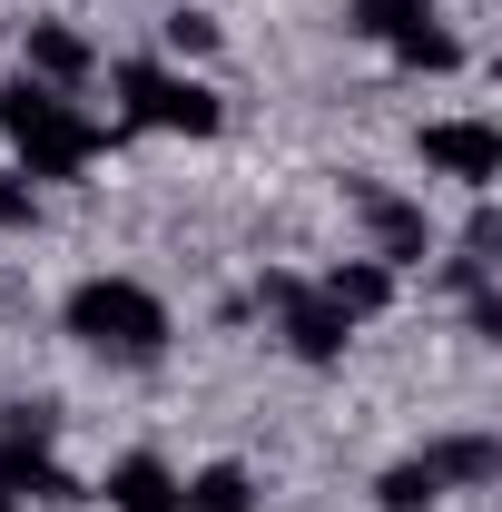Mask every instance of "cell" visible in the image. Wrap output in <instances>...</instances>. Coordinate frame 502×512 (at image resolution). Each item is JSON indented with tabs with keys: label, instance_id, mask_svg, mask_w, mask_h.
Here are the masks:
<instances>
[{
	"label": "cell",
	"instance_id": "ba28073f",
	"mask_svg": "<svg viewBox=\"0 0 502 512\" xmlns=\"http://www.w3.org/2000/svg\"><path fill=\"white\" fill-rule=\"evenodd\" d=\"M109 512H178V473H168L158 453L109 463Z\"/></svg>",
	"mask_w": 502,
	"mask_h": 512
},
{
	"label": "cell",
	"instance_id": "8992f818",
	"mask_svg": "<svg viewBox=\"0 0 502 512\" xmlns=\"http://www.w3.org/2000/svg\"><path fill=\"white\" fill-rule=\"evenodd\" d=\"M315 296H325L345 325H365V316H384V306H394V266H384V256H335Z\"/></svg>",
	"mask_w": 502,
	"mask_h": 512
},
{
	"label": "cell",
	"instance_id": "5bb4252c",
	"mask_svg": "<svg viewBox=\"0 0 502 512\" xmlns=\"http://www.w3.org/2000/svg\"><path fill=\"white\" fill-rule=\"evenodd\" d=\"M168 50H178V60H207V50H217V20H207V10H178V20H168Z\"/></svg>",
	"mask_w": 502,
	"mask_h": 512
},
{
	"label": "cell",
	"instance_id": "52a82bcc",
	"mask_svg": "<svg viewBox=\"0 0 502 512\" xmlns=\"http://www.w3.org/2000/svg\"><path fill=\"white\" fill-rule=\"evenodd\" d=\"M365 227H375V256L384 266H424V207H404L394 188H355Z\"/></svg>",
	"mask_w": 502,
	"mask_h": 512
},
{
	"label": "cell",
	"instance_id": "7a4b0ae2",
	"mask_svg": "<svg viewBox=\"0 0 502 512\" xmlns=\"http://www.w3.org/2000/svg\"><path fill=\"white\" fill-rule=\"evenodd\" d=\"M69 335H79L89 355L148 365V355L168 345V306H158L138 276H89V286H69Z\"/></svg>",
	"mask_w": 502,
	"mask_h": 512
},
{
	"label": "cell",
	"instance_id": "5b68a950",
	"mask_svg": "<svg viewBox=\"0 0 502 512\" xmlns=\"http://www.w3.org/2000/svg\"><path fill=\"white\" fill-rule=\"evenodd\" d=\"M424 168H434V178H463V188H493V178H502V128L434 119V128H424Z\"/></svg>",
	"mask_w": 502,
	"mask_h": 512
},
{
	"label": "cell",
	"instance_id": "6da1fadb",
	"mask_svg": "<svg viewBox=\"0 0 502 512\" xmlns=\"http://www.w3.org/2000/svg\"><path fill=\"white\" fill-rule=\"evenodd\" d=\"M0 128H10V148H20V178H79V168L109 148V128L79 119L60 89H40V79H10V89H0Z\"/></svg>",
	"mask_w": 502,
	"mask_h": 512
},
{
	"label": "cell",
	"instance_id": "277c9868",
	"mask_svg": "<svg viewBox=\"0 0 502 512\" xmlns=\"http://www.w3.org/2000/svg\"><path fill=\"white\" fill-rule=\"evenodd\" d=\"M266 306L286 316V345H296L306 365H335V355H345V335H355V325L335 316L315 286H296V276H266Z\"/></svg>",
	"mask_w": 502,
	"mask_h": 512
},
{
	"label": "cell",
	"instance_id": "30bf717a",
	"mask_svg": "<svg viewBox=\"0 0 502 512\" xmlns=\"http://www.w3.org/2000/svg\"><path fill=\"white\" fill-rule=\"evenodd\" d=\"M178 512H256L247 463H207V473H188V483H178Z\"/></svg>",
	"mask_w": 502,
	"mask_h": 512
},
{
	"label": "cell",
	"instance_id": "7c38bea8",
	"mask_svg": "<svg viewBox=\"0 0 502 512\" xmlns=\"http://www.w3.org/2000/svg\"><path fill=\"white\" fill-rule=\"evenodd\" d=\"M355 30L384 40V50H404V40L424 30V0H355Z\"/></svg>",
	"mask_w": 502,
	"mask_h": 512
},
{
	"label": "cell",
	"instance_id": "4fadbf2b",
	"mask_svg": "<svg viewBox=\"0 0 502 512\" xmlns=\"http://www.w3.org/2000/svg\"><path fill=\"white\" fill-rule=\"evenodd\" d=\"M434 493H443V483H434V463H394V473L375 483V503H384V512H424Z\"/></svg>",
	"mask_w": 502,
	"mask_h": 512
},
{
	"label": "cell",
	"instance_id": "8fae6325",
	"mask_svg": "<svg viewBox=\"0 0 502 512\" xmlns=\"http://www.w3.org/2000/svg\"><path fill=\"white\" fill-rule=\"evenodd\" d=\"M424 463H434V483H493L502 444H493V434H453V444H434Z\"/></svg>",
	"mask_w": 502,
	"mask_h": 512
},
{
	"label": "cell",
	"instance_id": "2e32d148",
	"mask_svg": "<svg viewBox=\"0 0 502 512\" xmlns=\"http://www.w3.org/2000/svg\"><path fill=\"white\" fill-rule=\"evenodd\" d=\"M40 217V197H30V178H0V227H30Z\"/></svg>",
	"mask_w": 502,
	"mask_h": 512
},
{
	"label": "cell",
	"instance_id": "3957f363",
	"mask_svg": "<svg viewBox=\"0 0 502 512\" xmlns=\"http://www.w3.org/2000/svg\"><path fill=\"white\" fill-rule=\"evenodd\" d=\"M119 119H128V128H178V138H207L227 109H217V89H197V79H178V69L119 60Z\"/></svg>",
	"mask_w": 502,
	"mask_h": 512
},
{
	"label": "cell",
	"instance_id": "9c48e42d",
	"mask_svg": "<svg viewBox=\"0 0 502 512\" xmlns=\"http://www.w3.org/2000/svg\"><path fill=\"white\" fill-rule=\"evenodd\" d=\"M30 79H40V89H79V79H89V40L60 30V20H30Z\"/></svg>",
	"mask_w": 502,
	"mask_h": 512
},
{
	"label": "cell",
	"instance_id": "9a60e30c",
	"mask_svg": "<svg viewBox=\"0 0 502 512\" xmlns=\"http://www.w3.org/2000/svg\"><path fill=\"white\" fill-rule=\"evenodd\" d=\"M394 60H414V69H453L463 50H453V30H434V20H424V30H414V40H404Z\"/></svg>",
	"mask_w": 502,
	"mask_h": 512
}]
</instances>
